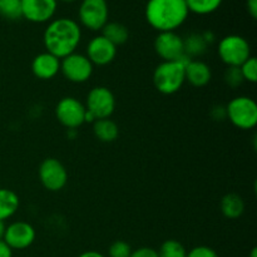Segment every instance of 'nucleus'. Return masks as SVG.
<instances>
[{
    "label": "nucleus",
    "instance_id": "35",
    "mask_svg": "<svg viewBox=\"0 0 257 257\" xmlns=\"http://www.w3.org/2000/svg\"><path fill=\"white\" fill-rule=\"evenodd\" d=\"M5 227H7V225H5L4 221H0V241H2L3 238H4Z\"/></svg>",
    "mask_w": 257,
    "mask_h": 257
},
{
    "label": "nucleus",
    "instance_id": "4",
    "mask_svg": "<svg viewBox=\"0 0 257 257\" xmlns=\"http://www.w3.org/2000/svg\"><path fill=\"white\" fill-rule=\"evenodd\" d=\"M226 118L241 131L253 130L257 124V104L247 95H237L226 105Z\"/></svg>",
    "mask_w": 257,
    "mask_h": 257
},
{
    "label": "nucleus",
    "instance_id": "9",
    "mask_svg": "<svg viewBox=\"0 0 257 257\" xmlns=\"http://www.w3.org/2000/svg\"><path fill=\"white\" fill-rule=\"evenodd\" d=\"M85 105L74 97H63L55 105V117L67 130H77L84 124Z\"/></svg>",
    "mask_w": 257,
    "mask_h": 257
},
{
    "label": "nucleus",
    "instance_id": "32",
    "mask_svg": "<svg viewBox=\"0 0 257 257\" xmlns=\"http://www.w3.org/2000/svg\"><path fill=\"white\" fill-rule=\"evenodd\" d=\"M0 257H13V250L3 240L0 241Z\"/></svg>",
    "mask_w": 257,
    "mask_h": 257
},
{
    "label": "nucleus",
    "instance_id": "18",
    "mask_svg": "<svg viewBox=\"0 0 257 257\" xmlns=\"http://www.w3.org/2000/svg\"><path fill=\"white\" fill-rule=\"evenodd\" d=\"M93 133L100 142L110 143L114 142L119 136V128L117 123L110 118L104 119H97L93 122Z\"/></svg>",
    "mask_w": 257,
    "mask_h": 257
},
{
    "label": "nucleus",
    "instance_id": "11",
    "mask_svg": "<svg viewBox=\"0 0 257 257\" xmlns=\"http://www.w3.org/2000/svg\"><path fill=\"white\" fill-rule=\"evenodd\" d=\"M153 48L162 62H173L186 57L183 49V38L176 32L158 33L155 38Z\"/></svg>",
    "mask_w": 257,
    "mask_h": 257
},
{
    "label": "nucleus",
    "instance_id": "21",
    "mask_svg": "<svg viewBox=\"0 0 257 257\" xmlns=\"http://www.w3.org/2000/svg\"><path fill=\"white\" fill-rule=\"evenodd\" d=\"M100 32H102V35L105 39L109 40L117 48L119 45L125 44L127 40L130 39V30H128V28L117 22H108Z\"/></svg>",
    "mask_w": 257,
    "mask_h": 257
},
{
    "label": "nucleus",
    "instance_id": "24",
    "mask_svg": "<svg viewBox=\"0 0 257 257\" xmlns=\"http://www.w3.org/2000/svg\"><path fill=\"white\" fill-rule=\"evenodd\" d=\"M0 17L8 20H18L22 18L20 0H0Z\"/></svg>",
    "mask_w": 257,
    "mask_h": 257
},
{
    "label": "nucleus",
    "instance_id": "1",
    "mask_svg": "<svg viewBox=\"0 0 257 257\" xmlns=\"http://www.w3.org/2000/svg\"><path fill=\"white\" fill-rule=\"evenodd\" d=\"M82 42V28L72 18H57L48 23L43 43L48 53L63 59L77 50Z\"/></svg>",
    "mask_w": 257,
    "mask_h": 257
},
{
    "label": "nucleus",
    "instance_id": "17",
    "mask_svg": "<svg viewBox=\"0 0 257 257\" xmlns=\"http://www.w3.org/2000/svg\"><path fill=\"white\" fill-rule=\"evenodd\" d=\"M19 196L9 188H0V221H7L19 210Z\"/></svg>",
    "mask_w": 257,
    "mask_h": 257
},
{
    "label": "nucleus",
    "instance_id": "12",
    "mask_svg": "<svg viewBox=\"0 0 257 257\" xmlns=\"http://www.w3.org/2000/svg\"><path fill=\"white\" fill-rule=\"evenodd\" d=\"M37 237V231L25 221H15L5 227L4 241L13 251L14 250H25L34 243Z\"/></svg>",
    "mask_w": 257,
    "mask_h": 257
},
{
    "label": "nucleus",
    "instance_id": "15",
    "mask_svg": "<svg viewBox=\"0 0 257 257\" xmlns=\"http://www.w3.org/2000/svg\"><path fill=\"white\" fill-rule=\"evenodd\" d=\"M32 73L40 80H49L60 73V59L44 52L35 55L32 60Z\"/></svg>",
    "mask_w": 257,
    "mask_h": 257
},
{
    "label": "nucleus",
    "instance_id": "29",
    "mask_svg": "<svg viewBox=\"0 0 257 257\" xmlns=\"http://www.w3.org/2000/svg\"><path fill=\"white\" fill-rule=\"evenodd\" d=\"M130 257H158V252L155 248L145 246V247H140L137 250H132Z\"/></svg>",
    "mask_w": 257,
    "mask_h": 257
},
{
    "label": "nucleus",
    "instance_id": "28",
    "mask_svg": "<svg viewBox=\"0 0 257 257\" xmlns=\"http://www.w3.org/2000/svg\"><path fill=\"white\" fill-rule=\"evenodd\" d=\"M187 257H220L213 248L208 246H196L187 252Z\"/></svg>",
    "mask_w": 257,
    "mask_h": 257
},
{
    "label": "nucleus",
    "instance_id": "16",
    "mask_svg": "<svg viewBox=\"0 0 257 257\" xmlns=\"http://www.w3.org/2000/svg\"><path fill=\"white\" fill-rule=\"evenodd\" d=\"M186 82L192 87L201 88L207 85L212 79V70L207 63L200 59H190L185 68Z\"/></svg>",
    "mask_w": 257,
    "mask_h": 257
},
{
    "label": "nucleus",
    "instance_id": "6",
    "mask_svg": "<svg viewBox=\"0 0 257 257\" xmlns=\"http://www.w3.org/2000/svg\"><path fill=\"white\" fill-rule=\"evenodd\" d=\"M109 18L107 0H82L78 9L79 25L90 32H100Z\"/></svg>",
    "mask_w": 257,
    "mask_h": 257
},
{
    "label": "nucleus",
    "instance_id": "23",
    "mask_svg": "<svg viewBox=\"0 0 257 257\" xmlns=\"http://www.w3.org/2000/svg\"><path fill=\"white\" fill-rule=\"evenodd\" d=\"M158 257H187V250L177 240H167L157 251Z\"/></svg>",
    "mask_w": 257,
    "mask_h": 257
},
{
    "label": "nucleus",
    "instance_id": "36",
    "mask_svg": "<svg viewBox=\"0 0 257 257\" xmlns=\"http://www.w3.org/2000/svg\"><path fill=\"white\" fill-rule=\"evenodd\" d=\"M250 257H257V250H256V248H252V251H251V253H250Z\"/></svg>",
    "mask_w": 257,
    "mask_h": 257
},
{
    "label": "nucleus",
    "instance_id": "31",
    "mask_svg": "<svg viewBox=\"0 0 257 257\" xmlns=\"http://www.w3.org/2000/svg\"><path fill=\"white\" fill-rule=\"evenodd\" d=\"M246 7H247L248 14L252 19L257 18V0H246Z\"/></svg>",
    "mask_w": 257,
    "mask_h": 257
},
{
    "label": "nucleus",
    "instance_id": "14",
    "mask_svg": "<svg viewBox=\"0 0 257 257\" xmlns=\"http://www.w3.org/2000/svg\"><path fill=\"white\" fill-rule=\"evenodd\" d=\"M85 55L93 65L104 67L110 64L117 57V47L105 39L102 34L95 35L88 42Z\"/></svg>",
    "mask_w": 257,
    "mask_h": 257
},
{
    "label": "nucleus",
    "instance_id": "20",
    "mask_svg": "<svg viewBox=\"0 0 257 257\" xmlns=\"http://www.w3.org/2000/svg\"><path fill=\"white\" fill-rule=\"evenodd\" d=\"M183 49L186 57L190 59H197L207 52L208 44L205 42L201 33H191L183 38Z\"/></svg>",
    "mask_w": 257,
    "mask_h": 257
},
{
    "label": "nucleus",
    "instance_id": "7",
    "mask_svg": "<svg viewBox=\"0 0 257 257\" xmlns=\"http://www.w3.org/2000/svg\"><path fill=\"white\" fill-rule=\"evenodd\" d=\"M94 65L92 64L87 55L82 53H72L60 59V73L70 83L82 84L88 82L93 75Z\"/></svg>",
    "mask_w": 257,
    "mask_h": 257
},
{
    "label": "nucleus",
    "instance_id": "8",
    "mask_svg": "<svg viewBox=\"0 0 257 257\" xmlns=\"http://www.w3.org/2000/svg\"><path fill=\"white\" fill-rule=\"evenodd\" d=\"M84 105L95 119L110 118L115 110V97L109 88L98 85L89 90Z\"/></svg>",
    "mask_w": 257,
    "mask_h": 257
},
{
    "label": "nucleus",
    "instance_id": "30",
    "mask_svg": "<svg viewBox=\"0 0 257 257\" xmlns=\"http://www.w3.org/2000/svg\"><path fill=\"white\" fill-rule=\"evenodd\" d=\"M211 115L215 120H223L226 118V107L222 105H216L211 112Z\"/></svg>",
    "mask_w": 257,
    "mask_h": 257
},
{
    "label": "nucleus",
    "instance_id": "19",
    "mask_svg": "<svg viewBox=\"0 0 257 257\" xmlns=\"http://www.w3.org/2000/svg\"><path fill=\"white\" fill-rule=\"evenodd\" d=\"M243 211H245V202L237 193H227L221 200V212L228 220H236L241 217Z\"/></svg>",
    "mask_w": 257,
    "mask_h": 257
},
{
    "label": "nucleus",
    "instance_id": "34",
    "mask_svg": "<svg viewBox=\"0 0 257 257\" xmlns=\"http://www.w3.org/2000/svg\"><path fill=\"white\" fill-rule=\"evenodd\" d=\"M78 257H105V256L103 255V253L98 252V251L90 250V251H85V252L80 253V255Z\"/></svg>",
    "mask_w": 257,
    "mask_h": 257
},
{
    "label": "nucleus",
    "instance_id": "10",
    "mask_svg": "<svg viewBox=\"0 0 257 257\" xmlns=\"http://www.w3.org/2000/svg\"><path fill=\"white\" fill-rule=\"evenodd\" d=\"M38 176L43 187L50 192L63 190L68 182L67 168L57 158H47L43 161L38 170Z\"/></svg>",
    "mask_w": 257,
    "mask_h": 257
},
{
    "label": "nucleus",
    "instance_id": "2",
    "mask_svg": "<svg viewBox=\"0 0 257 257\" xmlns=\"http://www.w3.org/2000/svg\"><path fill=\"white\" fill-rule=\"evenodd\" d=\"M190 15L185 0H148L145 17L148 25L156 32H176Z\"/></svg>",
    "mask_w": 257,
    "mask_h": 257
},
{
    "label": "nucleus",
    "instance_id": "25",
    "mask_svg": "<svg viewBox=\"0 0 257 257\" xmlns=\"http://www.w3.org/2000/svg\"><path fill=\"white\" fill-rule=\"evenodd\" d=\"M241 74H242L243 80L248 83H256L257 82V59L251 55L243 64L240 67Z\"/></svg>",
    "mask_w": 257,
    "mask_h": 257
},
{
    "label": "nucleus",
    "instance_id": "37",
    "mask_svg": "<svg viewBox=\"0 0 257 257\" xmlns=\"http://www.w3.org/2000/svg\"><path fill=\"white\" fill-rule=\"evenodd\" d=\"M57 2H63V3H74L77 0H57Z\"/></svg>",
    "mask_w": 257,
    "mask_h": 257
},
{
    "label": "nucleus",
    "instance_id": "5",
    "mask_svg": "<svg viewBox=\"0 0 257 257\" xmlns=\"http://www.w3.org/2000/svg\"><path fill=\"white\" fill-rule=\"evenodd\" d=\"M217 53L221 62L227 67H240L251 57V47L246 38L230 34L218 42Z\"/></svg>",
    "mask_w": 257,
    "mask_h": 257
},
{
    "label": "nucleus",
    "instance_id": "22",
    "mask_svg": "<svg viewBox=\"0 0 257 257\" xmlns=\"http://www.w3.org/2000/svg\"><path fill=\"white\" fill-rule=\"evenodd\" d=\"M190 13L197 15H210L218 10L223 0H185Z\"/></svg>",
    "mask_w": 257,
    "mask_h": 257
},
{
    "label": "nucleus",
    "instance_id": "26",
    "mask_svg": "<svg viewBox=\"0 0 257 257\" xmlns=\"http://www.w3.org/2000/svg\"><path fill=\"white\" fill-rule=\"evenodd\" d=\"M223 80L231 88H238L245 82L238 67H227L223 73Z\"/></svg>",
    "mask_w": 257,
    "mask_h": 257
},
{
    "label": "nucleus",
    "instance_id": "33",
    "mask_svg": "<svg viewBox=\"0 0 257 257\" xmlns=\"http://www.w3.org/2000/svg\"><path fill=\"white\" fill-rule=\"evenodd\" d=\"M201 34H202V38H203V39H205V42L207 43L208 45L212 44V43L215 42V34H213V33L211 32V30H207V32H203V33H201Z\"/></svg>",
    "mask_w": 257,
    "mask_h": 257
},
{
    "label": "nucleus",
    "instance_id": "27",
    "mask_svg": "<svg viewBox=\"0 0 257 257\" xmlns=\"http://www.w3.org/2000/svg\"><path fill=\"white\" fill-rule=\"evenodd\" d=\"M131 253H132L131 245L122 240L114 241L108 248V256L109 257H130Z\"/></svg>",
    "mask_w": 257,
    "mask_h": 257
},
{
    "label": "nucleus",
    "instance_id": "3",
    "mask_svg": "<svg viewBox=\"0 0 257 257\" xmlns=\"http://www.w3.org/2000/svg\"><path fill=\"white\" fill-rule=\"evenodd\" d=\"M190 58L183 57L180 60L162 62L156 67L153 72V84L156 89L165 95L177 93L186 83L185 68Z\"/></svg>",
    "mask_w": 257,
    "mask_h": 257
},
{
    "label": "nucleus",
    "instance_id": "13",
    "mask_svg": "<svg viewBox=\"0 0 257 257\" xmlns=\"http://www.w3.org/2000/svg\"><path fill=\"white\" fill-rule=\"evenodd\" d=\"M22 18L35 24L49 23L58 9L57 0H20Z\"/></svg>",
    "mask_w": 257,
    "mask_h": 257
}]
</instances>
